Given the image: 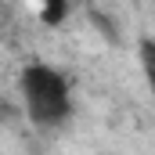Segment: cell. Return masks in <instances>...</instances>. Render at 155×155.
Masks as SVG:
<instances>
[{"mask_svg":"<svg viewBox=\"0 0 155 155\" xmlns=\"http://www.w3.org/2000/svg\"><path fill=\"white\" fill-rule=\"evenodd\" d=\"M69 11H72V0H40V22L51 29H58L69 18Z\"/></svg>","mask_w":155,"mask_h":155,"instance_id":"2","label":"cell"},{"mask_svg":"<svg viewBox=\"0 0 155 155\" xmlns=\"http://www.w3.org/2000/svg\"><path fill=\"white\" fill-rule=\"evenodd\" d=\"M18 97H22L25 119L43 134H54L72 123V112H76L72 83L61 69L47 61H29L18 72Z\"/></svg>","mask_w":155,"mask_h":155,"instance_id":"1","label":"cell"},{"mask_svg":"<svg viewBox=\"0 0 155 155\" xmlns=\"http://www.w3.org/2000/svg\"><path fill=\"white\" fill-rule=\"evenodd\" d=\"M0 40H4V18H0Z\"/></svg>","mask_w":155,"mask_h":155,"instance_id":"4","label":"cell"},{"mask_svg":"<svg viewBox=\"0 0 155 155\" xmlns=\"http://www.w3.org/2000/svg\"><path fill=\"white\" fill-rule=\"evenodd\" d=\"M137 61H141L144 83L152 87V94H155V36H144L141 43H137Z\"/></svg>","mask_w":155,"mask_h":155,"instance_id":"3","label":"cell"}]
</instances>
